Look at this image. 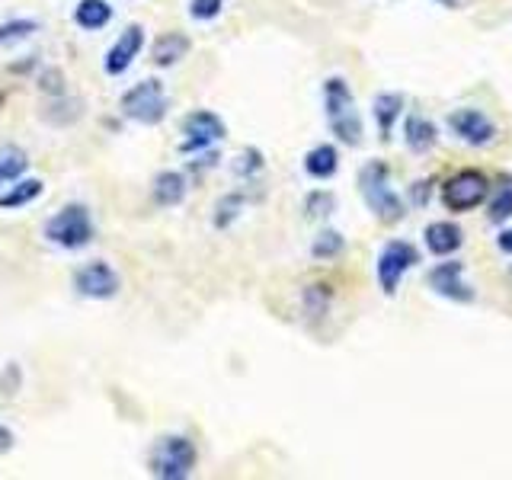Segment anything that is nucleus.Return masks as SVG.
I'll use <instances>...</instances> for the list:
<instances>
[{"label": "nucleus", "mask_w": 512, "mask_h": 480, "mask_svg": "<svg viewBox=\"0 0 512 480\" xmlns=\"http://www.w3.org/2000/svg\"><path fill=\"white\" fill-rule=\"evenodd\" d=\"M324 112H327V125L336 135V141L346 144V148H359L365 128H362L356 96H352V87L346 84V77L333 74L324 80Z\"/></svg>", "instance_id": "1"}, {"label": "nucleus", "mask_w": 512, "mask_h": 480, "mask_svg": "<svg viewBox=\"0 0 512 480\" xmlns=\"http://www.w3.org/2000/svg\"><path fill=\"white\" fill-rule=\"evenodd\" d=\"M359 192L378 221H384V224L404 221L407 202L400 199V192L391 186V167L384 164V160H368V164L359 170Z\"/></svg>", "instance_id": "2"}, {"label": "nucleus", "mask_w": 512, "mask_h": 480, "mask_svg": "<svg viewBox=\"0 0 512 480\" xmlns=\"http://www.w3.org/2000/svg\"><path fill=\"white\" fill-rule=\"evenodd\" d=\"M93 237H96L93 215L80 202H68L45 221V240L61 250H84L93 244Z\"/></svg>", "instance_id": "3"}, {"label": "nucleus", "mask_w": 512, "mask_h": 480, "mask_svg": "<svg viewBox=\"0 0 512 480\" xmlns=\"http://www.w3.org/2000/svg\"><path fill=\"white\" fill-rule=\"evenodd\" d=\"M119 109L128 122H138V125H160L167 119V109H170V100H167V90L160 84L157 77H148V80H138L135 87H128L122 96H119Z\"/></svg>", "instance_id": "4"}, {"label": "nucleus", "mask_w": 512, "mask_h": 480, "mask_svg": "<svg viewBox=\"0 0 512 480\" xmlns=\"http://www.w3.org/2000/svg\"><path fill=\"white\" fill-rule=\"evenodd\" d=\"M196 461H199V448L189 436H173L157 439L154 452H151V474L160 480H186L196 471Z\"/></svg>", "instance_id": "5"}, {"label": "nucleus", "mask_w": 512, "mask_h": 480, "mask_svg": "<svg viewBox=\"0 0 512 480\" xmlns=\"http://www.w3.org/2000/svg\"><path fill=\"white\" fill-rule=\"evenodd\" d=\"M487 199H490V180L480 170H461L439 186V202L455 215L474 212Z\"/></svg>", "instance_id": "6"}, {"label": "nucleus", "mask_w": 512, "mask_h": 480, "mask_svg": "<svg viewBox=\"0 0 512 480\" xmlns=\"http://www.w3.org/2000/svg\"><path fill=\"white\" fill-rule=\"evenodd\" d=\"M420 263V250L410 240H388L375 260V276L384 295H394L407 272Z\"/></svg>", "instance_id": "7"}, {"label": "nucleus", "mask_w": 512, "mask_h": 480, "mask_svg": "<svg viewBox=\"0 0 512 480\" xmlns=\"http://www.w3.org/2000/svg\"><path fill=\"white\" fill-rule=\"evenodd\" d=\"M228 135V125L212 109H196L189 112L183 119V141H180V151L183 154H205L212 151L218 141H224Z\"/></svg>", "instance_id": "8"}, {"label": "nucleus", "mask_w": 512, "mask_h": 480, "mask_svg": "<svg viewBox=\"0 0 512 480\" xmlns=\"http://www.w3.org/2000/svg\"><path fill=\"white\" fill-rule=\"evenodd\" d=\"M445 122H448V132H452L458 141L471 144V148H487V144H493L496 135H500L496 122L477 106H461L455 112H448Z\"/></svg>", "instance_id": "9"}, {"label": "nucleus", "mask_w": 512, "mask_h": 480, "mask_svg": "<svg viewBox=\"0 0 512 480\" xmlns=\"http://www.w3.org/2000/svg\"><path fill=\"white\" fill-rule=\"evenodd\" d=\"M74 292L90 301H109L122 292V276L106 260H93L74 272Z\"/></svg>", "instance_id": "10"}, {"label": "nucleus", "mask_w": 512, "mask_h": 480, "mask_svg": "<svg viewBox=\"0 0 512 480\" xmlns=\"http://www.w3.org/2000/svg\"><path fill=\"white\" fill-rule=\"evenodd\" d=\"M426 285L436 295L455 301V304H471L477 298L474 285L464 279V263L461 260H448V256L426 272Z\"/></svg>", "instance_id": "11"}, {"label": "nucleus", "mask_w": 512, "mask_h": 480, "mask_svg": "<svg viewBox=\"0 0 512 480\" xmlns=\"http://www.w3.org/2000/svg\"><path fill=\"white\" fill-rule=\"evenodd\" d=\"M141 48H144V26H128L122 36L109 45V52H106V58H103V71L109 74V77H119V74H125L128 68L135 64V58L141 55Z\"/></svg>", "instance_id": "12"}, {"label": "nucleus", "mask_w": 512, "mask_h": 480, "mask_svg": "<svg viewBox=\"0 0 512 480\" xmlns=\"http://www.w3.org/2000/svg\"><path fill=\"white\" fill-rule=\"evenodd\" d=\"M423 240H426V250L432 256H439V260H445V256H452L464 247V231L458 221H429L423 228Z\"/></svg>", "instance_id": "13"}, {"label": "nucleus", "mask_w": 512, "mask_h": 480, "mask_svg": "<svg viewBox=\"0 0 512 480\" xmlns=\"http://www.w3.org/2000/svg\"><path fill=\"white\" fill-rule=\"evenodd\" d=\"M372 116L378 125V138L388 141L394 135V125L400 122V116H404V93H397V90L378 93L372 100Z\"/></svg>", "instance_id": "14"}, {"label": "nucleus", "mask_w": 512, "mask_h": 480, "mask_svg": "<svg viewBox=\"0 0 512 480\" xmlns=\"http://www.w3.org/2000/svg\"><path fill=\"white\" fill-rule=\"evenodd\" d=\"M439 141V125L423 112H413L404 119V144L413 154H429Z\"/></svg>", "instance_id": "15"}, {"label": "nucleus", "mask_w": 512, "mask_h": 480, "mask_svg": "<svg viewBox=\"0 0 512 480\" xmlns=\"http://www.w3.org/2000/svg\"><path fill=\"white\" fill-rule=\"evenodd\" d=\"M186 189H189V183L180 170H160L151 183V199L160 208H176L186 199Z\"/></svg>", "instance_id": "16"}, {"label": "nucleus", "mask_w": 512, "mask_h": 480, "mask_svg": "<svg viewBox=\"0 0 512 480\" xmlns=\"http://www.w3.org/2000/svg\"><path fill=\"white\" fill-rule=\"evenodd\" d=\"M189 36L186 32H164V36H157L154 45H151V61L157 68H176L186 55H189Z\"/></svg>", "instance_id": "17"}, {"label": "nucleus", "mask_w": 512, "mask_h": 480, "mask_svg": "<svg viewBox=\"0 0 512 480\" xmlns=\"http://www.w3.org/2000/svg\"><path fill=\"white\" fill-rule=\"evenodd\" d=\"M333 308V288L327 282H311L304 285L301 292V314L311 320V324H320V320H327Z\"/></svg>", "instance_id": "18"}, {"label": "nucleus", "mask_w": 512, "mask_h": 480, "mask_svg": "<svg viewBox=\"0 0 512 480\" xmlns=\"http://www.w3.org/2000/svg\"><path fill=\"white\" fill-rule=\"evenodd\" d=\"M340 170V151L333 144H314V148L304 154V173L311 180H330Z\"/></svg>", "instance_id": "19"}, {"label": "nucleus", "mask_w": 512, "mask_h": 480, "mask_svg": "<svg viewBox=\"0 0 512 480\" xmlns=\"http://www.w3.org/2000/svg\"><path fill=\"white\" fill-rule=\"evenodd\" d=\"M74 23L84 29V32H100V29H106L112 23L109 0H77Z\"/></svg>", "instance_id": "20"}, {"label": "nucleus", "mask_w": 512, "mask_h": 480, "mask_svg": "<svg viewBox=\"0 0 512 480\" xmlns=\"http://www.w3.org/2000/svg\"><path fill=\"white\" fill-rule=\"evenodd\" d=\"M247 205V196L244 192H224V196L215 202V212H212V224L218 231H228L231 224L240 218V212H244Z\"/></svg>", "instance_id": "21"}, {"label": "nucleus", "mask_w": 512, "mask_h": 480, "mask_svg": "<svg viewBox=\"0 0 512 480\" xmlns=\"http://www.w3.org/2000/svg\"><path fill=\"white\" fill-rule=\"evenodd\" d=\"M42 180L36 176H29V180H16V186L10 192L0 196V208H23V205H32L39 196H42Z\"/></svg>", "instance_id": "22"}, {"label": "nucleus", "mask_w": 512, "mask_h": 480, "mask_svg": "<svg viewBox=\"0 0 512 480\" xmlns=\"http://www.w3.org/2000/svg\"><path fill=\"white\" fill-rule=\"evenodd\" d=\"M343 250H346V237L340 231H333V228L320 231L314 237V244H311V256H314V260H320V263L336 260V256H340Z\"/></svg>", "instance_id": "23"}, {"label": "nucleus", "mask_w": 512, "mask_h": 480, "mask_svg": "<svg viewBox=\"0 0 512 480\" xmlns=\"http://www.w3.org/2000/svg\"><path fill=\"white\" fill-rule=\"evenodd\" d=\"M42 29V23L36 16H16V20L0 23V45H13V42H23L29 36H36Z\"/></svg>", "instance_id": "24"}, {"label": "nucleus", "mask_w": 512, "mask_h": 480, "mask_svg": "<svg viewBox=\"0 0 512 480\" xmlns=\"http://www.w3.org/2000/svg\"><path fill=\"white\" fill-rule=\"evenodd\" d=\"M29 167V157L23 148H16V144H7V148H0V180L4 183H13L20 180Z\"/></svg>", "instance_id": "25"}, {"label": "nucleus", "mask_w": 512, "mask_h": 480, "mask_svg": "<svg viewBox=\"0 0 512 480\" xmlns=\"http://www.w3.org/2000/svg\"><path fill=\"white\" fill-rule=\"evenodd\" d=\"M52 112H45V122L52 125H71L84 116V103L80 100H71V96H52Z\"/></svg>", "instance_id": "26"}, {"label": "nucleus", "mask_w": 512, "mask_h": 480, "mask_svg": "<svg viewBox=\"0 0 512 480\" xmlns=\"http://www.w3.org/2000/svg\"><path fill=\"white\" fill-rule=\"evenodd\" d=\"M336 212V196L330 189H311L304 196V215L308 218H330Z\"/></svg>", "instance_id": "27"}, {"label": "nucleus", "mask_w": 512, "mask_h": 480, "mask_svg": "<svg viewBox=\"0 0 512 480\" xmlns=\"http://www.w3.org/2000/svg\"><path fill=\"white\" fill-rule=\"evenodd\" d=\"M487 218L493 224H506L512 218V183L500 186L493 192V196L487 199Z\"/></svg>", "instance_id": "28"}, {"label": "nucleus", "mask_w": 512, "mask_h": 480, "mask_svg": "<svg viewBox=\"0 0 512 480\" xmlns=\"http://www.w3.org/2000/svg\"><path fill=\"white\" fill-rule=\"evenodd\" d=\"M224 10V0H189V16L196 23H212Z\"/></svg>", "instance_id": "29"}, {"label": "nucleus", "mask_w": 512, "mask_h": 480, "mask_svg": "<svg viewBox=\"0 0 512 480\" xmlns=\"http://www.w3.org/2000/svg\"><path fill=\"white\" fill-rule=\"evenodd\" d=\"M237 176H244V180H250V176H256L263 170V154L256 151V148H244L237 157Z\"/></svg>", "instance_id": "30"}, {"label": "nucleus", "mask_w": 512, "mask_h": 480, "mask_svg": "<svg viewBox=\"0 0 512 480\" xmlns=\"http://www.w3.org/2000/svg\"><path fill=\"white\" fill-rule=\"evenodd\" d=\"M39 90H42V93H52V96H64V77H61V71H58V68L45 71V74L39 77Z\"/></svg>", "instance_id": "31"}, {"label": "nucleus", "mask_w": 512, "mask_h": 480, "mask_svg": "<svg viewBox=\"0 0 512 480\" xmlns=\"http://www.w3.org/2000/svg\"><path fill=\"white\" fill-rule=\"evenodd\" d=\"M496 247H500L506 256H512V228H503L500 237H496Z\"/></svg>", "instance_id": "32"}, {"label": "nucleus", "mask_w": 512, "mask_h": 480, "mask_svg": "<svg viewBox=\"0 0 512 480\" xmlns=\"http://www.w3.org/2000/svg\"><path fill=\"white\" fill-rule=\"evenodd\" d=\"M426 189H429V183H426V180H423V183H413V189H410V202L423 205V202H426Z\"/></svg>", "instance_id": "33"}, {"label": "nucleus", "mask_w": 512, "mask_h": 480, "mask_svg": "<svg viewBox=\"0 0 512 480\" xmlns=\"http://www.w3.org/2000/svg\"><path fill=\"white\" fill-rule=\"evenodd\" d=\"M13 448V432L7 426H0V452H10Z\"/></svg>", "instance_id": "34"}, {"label": "nucleus", "mask_w": 512, "mask_h": 480, "mask_svg": "<svg viewBox=\"0 0 512 480\" xmlns=\"http://www.w3.org/2000/svg\"><path fill=\"white\" fill-rule=\"evenodd\" d=\"M429 4H439L445 10H458L461 7V0H429Z\"/></svg>", "instance_id": "35"}, {"label": "nucleus", "mask_w": 512, "mask_h": 480, "mask_svg": "<svg viewBox=\"0 0 512 480\" xmlns=\"http://www.w3.org/2000/svg\"><path fill=\"white\" fill-rule=\"evenodd\" d=\"M0 106H4V93H0Z\"/></svg>", "instance_id": "36"}, {"label": "nucleus", "mask_w": 512, "mask_h": 480, "mask_svg": "<svg viewBox=\"0 0 512 480\" xmlns=\"http://www.w3.org/2000/svg\"><path fill=\"white\" fill-rule=\"evenodd\" d=\"M0 183H4V180H0Z\"/></svg>", "instance_id": "37"}]
</instances>
